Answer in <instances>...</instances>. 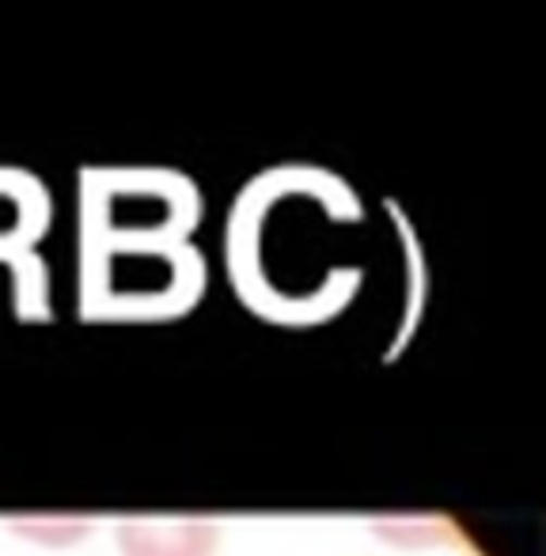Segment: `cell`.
I'll use <instances>...</instances> for the list:
<instances>
[{"mask_svg": "<svg viewBox=\"0 0 546 556\" xmlns=\"http://www.w3.org/2000/svg\"><path fill=\"white\" fill-rule=\"evenodd\" d=\"M216 542L209 519H129L119 527L122 556H213Z\"/></svg>", "mask_w": 546, "mask_h": 556, "instance_id": "cell-1", "label": "cell"}, {"mask_svg": "<svg viewBox=\"0 0 546 556\" xmlns=\"http://www.w3.org/2000/svg\"><path fill=\"white\" fill-rule=\"evenodd\" d=\"M91 527L88 515H20L12 519V530L23 538H35L46 545H69L76 538H84Z\"/></svg>", "mask_w": 546, "mask_h": 556, "instance_id": "cell-2", "label": "cell"}, {"mask_svg": "<svg viewBox=\"0 0 546 556\" xmlns=\"http://www.w3.org/2000/svg\"><path fill=\"white\" fill-rule=\"evenodd\" d=\"M392 522H399V527H384V522H376L380 534H387L392 542H402V545L436 542V530H440V522H425V519H392Z\"/></svg>", "mask_w": 546, "mask_h": 556, "instance_id": "cell-3", "label": "cell"}]
</instances>
